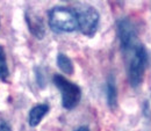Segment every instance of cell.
Returning <instances> with one entry per match:
<instances>
[{"label": "cell", "mask_w": 151, "mask_h": 131, "mask_svg": "<svg viewBox=\"0 0 151 131\" xmlns=\"http://www.w3.org/2000/svg\"><path fill=\"white\" fill-rule=\"evenodd\" d=\"M149 52L144 44H139L132 54H130V62L128 66V78L129 82L134 88L138 87L143 79L145 71L149 65Z\"/></svg>", "instance_id": "obj_1"}, {"label": "cell", "mask_w": 151, "mask_h": 131, "mask_svg": "<svg viewBox=\"0 0 151 131\" xmlns=\"http://www.w3.org/2000/svg\"><path fill=\"white\" fill-rule=\"evenodd\" d=\"M49 26L55 33H72L78 28L76 12L68 7H54L49 12Z\"/></svg>", "instance_id": "obj_2"}, {"label": "cell", "mask_w": 151, "mask_h": 131, "mask_svg": "<svg viewBox=\"0 0 151 131\" xmlns=\"http://www.w3.org/2000/svg\"><path fill=\"white\" fill-rule=\"evenodd\" d=\"M52 80L62 95V106L68 110L76 108L81 99L80 87L60 74H55Z\"/></svg>", "instance_id": "obj_3"}, {"label": "cell", "mask_w": 151, "mask_h": 131, "mask_svg": "<svg viewBox=\"0 0 151 131\" xmlns=\"http://www.w3.org/2000/svg\"><path fill=\"white\" fill-rule=\"evenodd\" d=\"M76 16L78 22V28L79 30L88 36L92 37L98 30L99 26V13L93 6L90 5H80L76 9Z\"/></svg>", "instance_id": "obj_4"}, {"label": "cell", "mask_w": 151, "mask_h": 131, "mask_svg": "<svg viewBox=\"0 0 151 131\" xmlns=\"http://www.w3.org/2000/svg\"><path fill=\"white\" fill-rule=\"evenodd\" d=\"M117 35L120 39L121 49L124 54L130 55L141 44L138 41V34L132 21L127 18L117 21Z\"/></svg>", "instance_id": "obj_5"}, {"label": "cell", "mask_w": 151, "mask_h": 131, "mask_svg": "<svg viewBox=\"0 0 151 131\" xmlns=\"http://www.w3.org/2000/svg\"><path fill=\"white\" fill-rule=\"evenodd\" d=\"M26 21L28 24V28L30 30V33L38 39H42L45 35V29H44V24L42 19L32 13V12H27L26 13Z\"/></svg>", "instance_id": "obj_6"}, {"label": "cell", "mask_w": 151, "mask_h": 131, "mask_svg": "<svg viewBox=\"0 0 151 131\" xmlns=\"http://www.w3.org/2000/svg\"><path fill=\"white\" fill-rule=\"evenodd\" d=\"M48 112H49V106L47 103H40L33 107L32 110L29 112V118H28L29 125L33 128L37 127L43 120V117L48 114Z\"/></svg>", "instance_id": "obj_7"}, {"label": "cell", "mask_w": 151, "mask_h": 131, "mask_svg": "<svg viewBox=\"0 0 151 131\" xmlns=\"http://www.w3.org/2000/svg\"><path fill=\"white\" fill-rule=\"evenodd\" d=\"M106 94H107V103L109 108H116L117 106V89L115 85L113 75H111L107 80V87H106Z\"/></svg>", "instance_id": "obj_8"}, {"label": "cell", "mask_w": 151, "mask_h": 131, "mask_svg": "<svg viewBox=\"0 0 151 131\" xmlns=\"http://www.w3.org/2000/svg\"><path fill=\"white\" fill-rule=\"evenodd\" d=\"M57 66L65 74L71 75L73 73V63L72 60L64 54H58L57 56Z\"/></svg>", "instance_id": "obj_9"}, {"label": "cell", "mask_w": 151, "mask_h": 131, "mask_svg": "<svg viewBox=\"0 0 151 131\" xmlns=\"http://www.w3.org/2000/svg\"><path fill=\"white\" fill-rule=\"evenodd\" d=\"M9 75L8 71V65H7V60H6V54H5V49L0 45V79L1 80H6Z\"/></svg>", "instance_id": "obj_10"}, {"label": "cell", "mask_w": 151, "mask_h": 131, "mask_svg": "<svg viewBox=\"0 0 151 131\" xmlns=\"http://www.w3.org/2000/svg\"><path fill=\"white\" fill-rule=\"evenodd\" d=\"M0 131H12L11 125L7 121H5L2 117H0Z\"/></svg>", "instance_id": "obj_11"}, {"label": "cell", "mask_w": 151, "mask_h": 131, "mask_svg": "<svg viewBox=\"0 0 151 131\" xmlns=\"http://www.w3.org/2000/svg\"><path fill=\"white\" fill-rule=\"evenodd\" d=\"M76 131H90V129L87 128V127H85V125H83V127H80V128H78Z\"/></svg>", "instance_id": "obj_12"}]
</instances>
